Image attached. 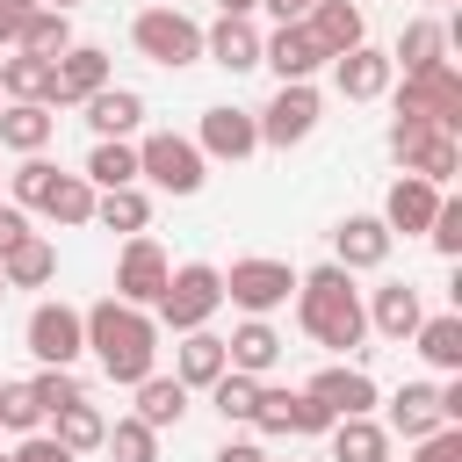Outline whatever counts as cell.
Returning <instances> with one entry per match:
<instances>
[{
  "label": "cell",
  "instance_id": "obj_22",
  "mask_svg": "<svg viewBox=\"0 0 462 462\" xmlns=\"http://www.w3.org/2000/svg\"><path fill=\"white\" fill-rule=\"evenodd\" d=\"M361 310H368V332H383V339H411L419 318H426V303H419L411 282H383V289H368Z\"/></svg>",
  "mask_w": 462,
  "mask_h": 462
},
{
  "label": "cell",
  "instance_id": "obj_13",
  "mask_svg": "<svg viewBox=\"0 0 462 462\" xmlns=\"http://www.w3.org/2000/svg\"><path fill=\"white\" fill-rule=\"evenodd\" d=\"M195 152L202 159H253L260 152V123H253V108H231V101H217V108H202V130H195Z\"/></svg>",
  "mask_w": 462,
  "mask_h": 462
},
{
  "label": "cell",
  "instance_id": "obj_16",
  "mask_svg": "<svg viewBox=\"0 0 462 462\" xmlns=\"http://www.w3.org/2000/svg\"><path fill=\"white\" fill-rule=\"evenodd\" d=\"M79 116H87L94 144H101V137H123V144H130V137H137V123H144V94L108 79L101 94H87V101H79Z\"/></svg>",
  "mask_w": 462,
  "mask_h": 462
},
{
  "label": "cell",
  "instance_id": "obj_55",
  "mask_svg": "<svg viewBox=\"0 0 462 462\" xmlns=\"http://www.w3.org/2000/svg\"><path fill=\"white\" fill-rule=\"evenodd\" d=\"M0 296H7V282H0Z\"/></svg>",
  "mask_w": 462,
  "mask_h": 462
},
{
  "label": "cell",
  "instance_id": "obj_14",
  "mask_svg": "<svg viewBox=\"0 0 462 462\" xmlns=\"http://www.w3.org/2000/svg\"><path fill=\"white\" fill-rule=\"evenodd\" d=\"M101 87H108V51L72 43V51L51 65V94H43V108H79V101L101 94Z\"/></svg>",
  "mask_w": 462,
  "mask_h": 462
},
{
  "label": "cell",
  "instance_id": "obj_26",
  "mask_svg": "<svg viewBox=\"0 0 462 462\" xmlns=\"http://www.w3.org/2000/svg\"><path fill=\"white\" fill-rule=\"evenodd\" d=\"M51 130H58V116H51L43 101H0V144H7V152L36 159V152L51 144Z\"/></svg>",
  "mask_w": 462,
  "mask_h": 462
},
{
  "label": "cell",
  "instance_id": "obj_11",
  "mask_svg": "<svg viewBox=\"0 0 462 462\" xmlns=\"http://www.w3.org/2000/svg\"><path fill=\"white\" fill-rule=\"evenodd\" d=\"M303 397L310 404H325L332 419H375V375L368 368H354V361H332V368H318L310 383H303Z\"/></svg>",
  "mask_w": 462,
  "mask_h": 462
},
{
  "label": "cell",
  "instance_id": "obj_10",
  "mask_svg": "<svg viewBox=\"0 0 462 462\" xmlns=\"http://www.w3.org/2000/svg\"><path fill=\"white\" fill-rule=\"evenodd\" d=\"M166 274H173V260L159 253V238H123V253H116V303H130V310H152L159 303V289H166Z\"/></svg>",
  "mask_w": 462,
  "mask_h": 462
},
{
  "label": "cell",
  "instance_id": "obj_20",
  "mask_svg": "<svg viewBox=\"0 0 462 462\" xmlns=\"http://www.w3.org/2000/svg\"><path fill=\"white\" fill-rule=\"evenodd\" d=\"M303 29L318 36V51H325V58H346V51H361V43H368V14H361L354 0H318V7L303 14Z\"/></svg>",
  "mask_w": 462,
  "mask_h": 462
},
{
  "label": "cell",
  "instance_id": "obj_38",
  "mask_svg": "<svg viewBox=\"0 0 462 462\" xmlns=\"http://www.w3.org/2000/svg\"><path fill=\"white\" fill-rule=\"evenodd\" d=\"M209 404H217V419H224V426H253L260 383H253V375H238V368H224V375L209 383Z\"/></svg>",
  "mask_w": 462,
  "mask_h": 462
},
{
  "label": "cell",
  "instance_id": "obj_32",
  "mask_svg": "<svg viewBox=\"0 0 462 462\" xmlns=\"http://www.w3.org/2000/svg\"><path fill=\"white\" fill-rule=\"evenodd\" d=\"M94 224L137 238V231L152 224V195H144V188H108V195H94Z\"/></svg>",
  "mask_w": 462,
  "mask_h": 462
},
{
  "label": "cell",
  "instance_id": "obj_35",
  "mask_svg": "<svg viewBox=\"0 0 462 462\" xmlns=\"http://www.w3.org/2000/svg\"><path fill=\"white\" fill-rule=\"evenodd\" d=\"M14 51H29V58H51V65H58V58L72 51V14H58V7H36V14L22 22V43H14Z\"/></svg>",
  "mask_w": 462,
  "mask_h": 462
},
{
  "label": "cell",
  "instance_id": "obj_51",
  "mask_svg": "<svg viewBox=\"0 0 462 462\" xmlns=\"http://www.w3.org/2000/svg\"><path fill=\"white\" fill-rule=\"evenodd\" d=\"M209 462H267V455H260V448H253V440H224V448H217V455H209Z\"/></svg>",
  "mask_w": 462,
  "mask_h": 462
},
{
  "label": "cell",
  "instance_id": "obj_39",
  "mask_svg": "<svg viewBox=\"0 0 462 462\" xmlns=\"http://www.w3.org/2000/svg\"><path fill=\"white\" fill-rule=\"evenodd\" d=\"M455 166H462V144H455L448 130H433V137L419 144V159H411L404 173H419V180H433V188H448V180H455Z\"/></svg>",
  "mask_w": 462,
  "mask_h": 462
},
{
  "label": "cell",
  "instance_id": "obj_3",
  "mask_svg": "<svg viewBox=\"0 0 462 462\" xmlns=\"http://www.w3.org/2000/svg\"><path fill=\"white\" fill-rule=\"evenodd\" d=\"M217 310H224V267H209V260L173 267L166 289H159V303H152L159 332H173V339H180V332H202Z\"/></svg>",
  "mask_w": 462,
  "mask_h": 462
},
{
  "label": "cell",
  "instance_id": "obj_2",
  "mask_svg": "<svg viewBox=\"0 0 462 462\" xmlns=\"http://www.w3.org/2000/svg\"><path fill=\"white\" fill-rule=\"evenodd\" d=\"M296 325L318 339V346H332V354H354L361 339H368V310H361V289H354V274L346 267H310V274H296Z\"/></svg>",
  "mask_w": 462,
  "mask_h": 462
},
{
  "label": "cell",
  "instance_id": "obj_37",
  "mask_svg": "<svg viewBox=\"0 0 462 462\" xmlns=\"http://www.w3.org/2000/svg\"><path fill=\"white\" fill-rule=\"evenodd\" d=\"M43 94H51V58L7 51L0 58V101H43Z\"/></svg>",
  "mask_w": 462,
  "mask_h": 462
},
{
  "label": "cell",
  "instance_id": "obj_4",
  "mask_svg": "<svg viewBox=\"0 0 462 462\" xmlns=\"http://www.w3.org/2000/svg\"><path fill=\"white\" fill-rule=\"evenodd\" d=\"M390 101H397V116H426L433 130H462V72L440 58V65H426V72H404V79H390Z\"/></svg>",
  "mask_w": 462,
  "mask_h": 462
},
{
  "label": "cell",
  "instance_id": "obj_5",
  "mask_svg": "<svg viewBox=\"0 0 462 462\" xmlns=\"http://www.w3.org/2000/svg\"><path fill=\"white\" fill-rule=\"evenodd\" d=\"M130 43H137V58H152V65L180 72V65H195V58H202V22H188L173 0H159V7H144V14L130 22Z\"/></svg>",
  "mask_w": 462,
  "mask_h": 462
},
{
  "label": "cell",
  "instance_id": "obj_48",
  "mask_svg": "<svg viewBox=\"0 0 462 462\" xmlns=\"http://www.w3.org/2000/svg\"><path fill=\"white\" fill-rule=\"evenodd\" d=\"M36 14V0H0V51H14L22 43V22Z\"/></svg>",
  "mask_w": 462,
  "mask_h": 462
},
{
  "label": "cell",
  "instance_id": "obj_12",
  "mask_svg": "<svg viewBox=\"0 0 462 462\" xmlns=\"http://www.w3.org/2000/svg\"><path fill=\"white\" fill-rule=\"evenodd\" d=\"M253 426H260V433H282V440H318V433H332V411L310 404L303 390H274V383H260Z\"/></svg>",
  "mask_w": 462,
  "mask_h": 462
},
{
  "label": "cell",
  "instance_id": "obj_33",
  "mask_svg": "<svg viewBox=\"0 0 462 462\" xmlns=\"http://www.w3.org/2000/svg\"><path fill=\"white\" fill-rule=\"evenodd\" d=\"M51 274H58V253H51V238H36V231L0 260V282H7V289H43Z\"/></svg>",
  "mask_w": 462,
  "mask_h": 462
},
{
  "label": "cell",
  "instance_id": "obj_8",
  "mask_svg": "<svg viewBox=\"0 0 462 462\" xmlns=\"http://www.w3.org/2000/svg\"><path fill=\"white\" fill-rule=\"evenodd\" d=\"M22 346L36 354V368H72V361L87 354V318H79L65 296H51V303H36V310H29Z\"/></svg>",
  "mask_w": 462,
  "mask_h": 462
},
{
  "label": "cell",
  "instance_id": "obj_36",
  "mask_svg": "<svg viewBox=\"0 0 462 462\" xmlns=\"http://www.w3.org/2000/svg\"><path fill=\"white\" fill-rule=\"evenodd\" d=\"M36 209H43L51 224H65V231H79V224H94V188H87L79 173H58V180H51V195H43Z\"/></svg>",
  "mask_w": 462,
  "mask_h": 462
},
{
  "label": "cell",
  "instance_id": "obj_1",
  "mask_svg": "<svg viewBox=\"0 0 462 462\" xmlns=\"http://www.w3.org/2000/svg\"><path fill=\"white\" fill-rule=\"evenodd\" d=\"M79 318H87V354L101 361L108 383L137 390L144 375H159V318H152V310H130V303H116V296H101V303L79 310Z\"/></svg>",
  "mask_w": 462,
  "mask_h": 462
},
{
  "label": "cell",
  "instance_id": "obj_41",
  "mask_svg": "<svg viewBox=\"0 0 462 462\" xmlns=\"http://www.w3.org/2000/svg\"><path fill=\"white\" fill-rule=\"evenodd\" d=\"M51 180H58V166L36 152V159H22V166L7 173V202H14V209H36V202L51 195Z\"/></svg>",
  "mask_w": 462,
  "mask_h": 462
},
{
  "label": "cell",
  "instance_id": "obj_54",
  "mask_svg": "<svg viewBox=\"0 0 462 462\" xmlns=\"http://www.w3.org/2000/svg\"><path fill=\"white\" fill-rule=\"evenodd\" d=\"M36 7H58V14H72V7H79V0H36Z\"/></svg>",
  "mask_w": 462,
  "mask_h": 462
},
{
  "label": "cell",
  "instance_id": "obj_42",
  "mask_svg": "<svg viewBox=\"0 0 462 462\" xmlns=\"http://www.w3.org/2000/svg\"><path fill=\"white\" fill-rule=\"evenodd\" d=\"M0 426L7 433H43V404L29 383H0Z\"/></svg>",
  "mask_w": 462,
  "mask_h": 462
},
{
  "label": "cell",
  "instance_id": "obj_57",
  "mask_svg": "<svg viewBox=\"0 0 462 462\" xmlns=\"http://www.w3.org/2000/svg\"><path fill=\"white\" fill-rule=\"evenodd\" d=\"M440 7H448V0H440Z\"/></svg>",
  "mask_w": 462,
  "mask_h": 462
},
{
  "label": "cell",
  "instance_id": "obj_49",
  "mask_svg": "<svg viewBox=\"0 0 462 462\" xmlns=\"http://www.w3.org/2000/svg\"><path fill=\"white\" fill-rule=\"evenodd\" d=\"M22 238H29V209H14V202H0V260H7V253H14Z\"/></svg>",
  "mask_w": 462,
  "mask_h": 462
},
{
  "label": "cell",
  "instance_id": "obj_21",
  "mask_svg": "<svg viewBox=\"0 0 462 462\" xmlns=\"http://www.w3.org/2000/svg\"><path fill=\"white\" fill-rule=\"evenodd\" d=\"M202 58L224 65V72H253V65H260V29H253V14H245V22H238V14H217V22L202 29Z\"/></svg>",
  "mask_w": 462,
  "mask_h": 462
},
{
  "label": "cell",
  "instance_id": "obj_34",
  "mask_svg": "<svg viewBox=\"0 0 462 462\" xmlns=\"http://www.w3.org/2000/svg\"><path fill=\"white\" fill-rule=\"evenodd\" d=\"M101 433H108V419L79 397V404H65V411H51V440L65 448V455H94L101 448Z\"/></svg>",
  "mask_w": 462,
  "mask_h": 462
},
{
  "label": "cell",
  "instance_id": "obj_25",
  "mask_svg": "<svg viewBox=\"0 0 462 462\" xmlns=\"http://www.w3.org/2000/svg\"><path fill=\"white\" fill-rule=\"evenodd\" d=\"M224 375V339L202 325V332H180V346H173V383L180 390H209Z\"/></svg>",
  "mask_w": 462,
  "mask_h": 462
},
{
  "label": "cell",
  "instance_id": "obj_45",
  "mask_svg": "<svg viewBox=\"0 0 462 462\" xmlns=\"http://www.w3.org/2000/svg\"><path fill=\"white\" fill-rule=\"evenodd\" d=\"M426 137H433V123H426V116H397V123H390V159H397V166H411Z\"/></svg>",
  "mask_w": 462,
  "mask_h": 462
},
{
  "label": "cell",
  "instance_id": "obj_18",
  "mask_svg": "<svg viewBox=\"0 0 462 462\" xmlns=\"http://www.w3.org/2000/svg\"><path fill=\"white\" fill-rule=\"evenodd\" d=\"M390 231H383V217H339V231H332V267H346V274H368V267H383L390 260Z\"/></svg>",
  "mask_w": 462,
  "mask_h": 462
},
{
  "label": "cell",
  "instance_id": "obj_31",
  "mask_svg": "<svg viewBox=\"0 0 462 462\" xmlns=\"http://www.w3.org/2000/svg\"><path fill=\"white\" fill-rule=\"evenodd\" d=\"M130 419H144L152 433H166V426H180V419H188V390H180L173 375H144V383H137V411H130Z\"/></svg>",
  "mask_w": 462,
  "mask_h": 462
},
{
  "label": "cell",
  "instance_id": "obj_40",
  "mask_svg": "<svg viewBox=\"0 0 462 462\" xmlns=\"http://www.w3.org/2000/svg\"><path fill=\"white\" fill-rule=\"evenodd\" d=\"M101 448H108L116 462H159V433H152L144 419H116V426L101 433Z\"/></svg>",
  "mask_w": 462,
  "mask_h": 462
},
{
  "label": "cell",
  "instance_id": "obj_56",
  "mask_svg": "<svg viewBox=\"0 0 462 462\" xmlns=\"http://www.w3.org/2000/svg\"><path fill=\"white\" fill-rule=\"evenodd\" d=\"M0 462H7V455H0Z\"/></svg>",
  "mask_w": 462,
  "mask_h": 462
},
{
  "label": "cell",
  "instance_id": "obj_50",
  "mask_svg": "<svg viewBox=\"0 0 462 462\" xmlns=\"http://www.w3.org/2000/svg\"><path fill=\"white\" fill-rule=\"evenodd\" d=\"M440 419H448V426H462V375H448V383H440Z\"/></svg>",
  "mask_w": 462,
  "mask_h": 462
},
{
  "label": "cell",
  "instance_id": "obj_23",
  "mask_svg": "<svg viewBox=\"0 0 462 462\" xmlns=\"http://www.w3.org/2000/svg\"><path fill=\"white\" fill-rule=\"evenodd\" d=\"M448 419H440V383H404L397 397H390V419H383V433L397 440H426V433H440Z\"/></svg>",
  "mask_w": 462,
  "mask_h": 462
},
{
  "label": "cell",
  "instance_id": "obj_9",
  "mask_svg": "<svg viewBox=\"0 0 462 462\" xmlns=\"http://www.w3.org/2000/svg\"><path fill=\"white\" fill-rule=\"evenodd\" d=\"M318 116H325V101H318V87H310V79H296V87H274V101H267V108H253V123H260V144H274V152L303 144V137L318 130Z\"/></svg>",
  "mask_w": 462,
  "mask_h": 462
},
{
  "label": "cell",
  "instance_id": "obj_15",
  "mask_svg": "<svg viewBox=\"0 0 462 462\" xmlns=\"http://www.w3.org/2000/svg\"><path fill=\"white\" fill-rule=\"evenodd\" d=\"M260 65H274V79L296 87V79H310V72L332 65V58L318 51V36H310L303 22H274V36H260Z\"/></svg>",
  "mask_w": 462,
  "mask_h": 462
},
{
  "label": "cell",
  "instance_id": "obj_19",
  "mask_svg": "<svg viewBox=\"0 0 462 462\" xmlns=\"http://www.w3.org/2000/svg\"><path fill=\"white\" fill-rule=\"evenodd\" d=\"M390 79H397V65H390V51H375V43H361V51L332 58V87H339L346 101H383V94H390Z\"/></svg>",
  "mask_w": 462,
  "mask_h": 462
},
{
  "label": "cell",
  "instance_id": "obj_46",
  "mask_svg": "<svg viewBox=\"0 0 462 462\" xmlns=\"http://www.w3.org/2000/svg\"><path fill=\"white\" fill-rule=\"evenodd\" d=\"M411 462H462V426H440V433L411 440Z\"/></svg>",
  "mask_w": 462,
  "mask_h": 462
},
{
  "label": "cell",
  "instance_id": "obj_27",
  "mask_svg": "<svg viewBox=\"0 0 462 462\" xmlns=\"http://www.w3.org/2000/svg\"><path fill=\"white\" fill-rule=\"evenodd\" d=\"M411 346H419V361H426V368H440V375H462V310L419 318Z\"/></svg>",
  "mask_w": 462,
  "mask_h": 462
},
{
  "label": "cell",
  "instance_id": "obj_52",
  "mask_svg": "<svg viewBox=\"0 0 462 462\" xmlns=\"http://www.w3.org/2000/svg\"><path fill=\"white\" fill-rule=\"evenodd\" d=\"M260 7H267V14H274V22H303V14H310V7H318V0H260Z\"/></svg>",
  "mask_w": 462,
  "mask_h": 462
},
{
  "label": "cell",
  "instance_id": "obj_44",
  "mask_svg": "<svg viewBox=\"0 0 462 462\" xmlns=\"http://www.w3.org/2000/svg\"><path fill=\"white\" fill-rule=\"evenodd\" d=\"M426 238H433V253H440V260H462V202H455V195H440V209H433Z\"/></svg>",
  "mask_w": 462,
  "mask_h": 462
},
{
  "label": "cell",
  "instance_id": "obj_47",
  "mask_svg": "<svg viewBox=\"0 0 462 462\" xmlns=\"http://www.w3.org/2000/svg\"><path fill=\"white\" fill-rule=\"evenodd\" d=\"M7 462H79V455H65L51 433H22V448H14Z\"/></svg>",
  "mask_w": 462,
  "mask_h": 462
},
{
  "label": "cell",
  "instance_id": "obj_30",
  "mask_svg": "<svg viewBox=\"0 0 462 462\" xmlns=\"http://www.w3.org/2000/svg\"><path fill=\"white\" fill-rule=\"evenodd\" d=\"M440 51H448V22L419 14V22H404V36H397L390 65H397V72H426V65H440Z\"/></svg>",
  "mask_w": 462,
  "mask_h": 462
},
{
  "label": "cell",
  "instance_id": "obj_29",
  "mask_svg": "<svg viewBox=\"0 0 462 462\" xmlns=\"http://www.w3.org/2000/svg\"><path fill=\"white\" fill-rule=\"evenodd\" d=\"M332 462H390V433L383 419H332Z\"/></svg>",
  "mask_w": 462,
  "mask_h": 462
},
{
  "label": "cell",
  "instance_id": "obj_17",
  "mask_svg": "<svg viewBox=\"0 0 462 462\" xmlns=\"http://www.w3.org/2000/svg\"><path fill=\"white\" fill-rule=\"evenodd\" d=\"M440 195H448V188H433V180H419V173H397L390 195H383V231H390V238H397V231H404V238L426 231L433 209H440Z\"/></svg>",
  "mask_w": 462,
  "mask_h": 462
},
{
  "label": "cell",
  "instance_id": "obj_6",
  "mask_svg": "<svg viewBox=\"0 0 462 462\" xmlns=\"http://www.w3.org/2000/svg\"><path fill=\"white\" fill-rule=\"evenodd\" d=\"M137 180H152V188H166V195H195V188L209 180V159L195 152V137L152 130V137H137Z\"/></svg>",
  "mask_w": 462,
  "mask_h": 462
},
{
  "label": "cell",
  "instance_id": "obj_53",
  "mask_svg": "<svg viewBox=\"0 0 462 462\" xmlns=\"http://www.w3.org/2000/svg\"><path fill=\"white\" fill-rule=\"evenodd\" d=\"M253 7H260V0H217V14H238V22H245Z\"/></svg>",
  "mask_w": 462,
  "mask_h": 462
},
{
  "label": "cell",
  "instance_id": "obj_28",
  "mask_svg": "<svg viewBox=\"0 0 462 462\" xmlns=\"http://www.w3.org/2000/svg\"><path fill=\"white\" fill-rule=\"evenodd\" d=\"M79 180H87L94 195H108V188H137V144H123V137H101V144L87 152Z\"/></svg>",
  "mask_w": 462,
  "mask_h": 462
},
{
  "label": "cell",
  "instance_id": "obj_24",
  "mask_svg": "<svg viewBox=\"0 0 462 462\" xmlns=\"http://www.w3.org/2000/svg\"><path fill=\"white\" fill-rule=\"evenodd\" d=\"M274 361H282V332H274L267 318H245V325L224 339V368H238V375H253V383H260Z\"/></svg>",
  "mask_w": 462,
  "mask_h": 462
},
{
  "label": "cell",
  "instance_id": "obj_7",
  "mask_svg": "<svg viewBox=\"0 0 462 462\" xmlns=\"http://www.w3.org/2000/svg\"><path fill=\"white\" fill-rule=\"evenodd\" d=\"M296 296V267L289 260H267V253H245L224 267V303H238L245 318H267Z\"/></svg>",
  "mask_w": 462,
  "mask_h": 462
},
{
  "label": "cell",
  "instance_id": "obj_43",
  "mask_svg": "<svg viewBox=\"0 0 462 462\" xmlns=\"http://www.w3.org/2000/svg\"><path fill=\"white\" fill-rule=\"evenodd\" d=\"M29 390H36V404H43V419H51V411H65V404H79V397H87V390H79V375H72V368H36V375H29Z\"/></svg>",
  "mask_w": 462,
  "mask_h": 462
}]
</instances>
